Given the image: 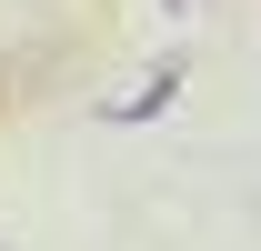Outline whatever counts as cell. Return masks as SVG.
Listing matches in <instances>:
<instances>
[]
</instances>
